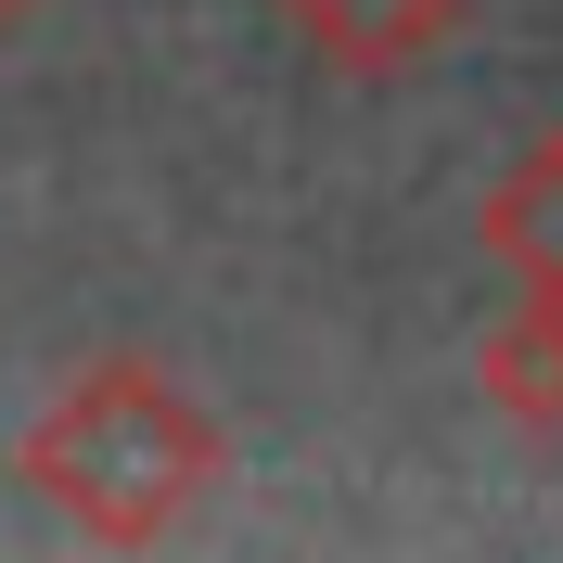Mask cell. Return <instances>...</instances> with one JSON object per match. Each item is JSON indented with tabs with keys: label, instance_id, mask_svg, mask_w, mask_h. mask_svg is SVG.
<instances>
[{
	"label": "cell",
	"instance_id": "5b68a950",
	"mask_svg": "<svg viewBox=\"0 0 563 563\" xmlns=\"http://www.w3.org/2000/svg\"><path fill=\"white\" fill-rule=\"evenodd\" d=\"M26 13H38V0H0V38H13V26H26Z\"/></svg>",
	"mask_w": 563,
	"mask_h": 563
},
{
	"label": "cell",
	"instance_id": "6da1fadb",
	"mask_svg": "<svg viewBox=\"0 0 563 563\" xmlns=\"http://www.w3.org/2000/svg\"><path fill=\"white\" fill-rule=\"evenodd\" d=\"M13 474H26L90 551H154V538H179L206 512V487L231 474V422L179 385L167 358H90V372L26 422Z\"/></svg>",
	"mask_w": 563,
	"mask_h": 563
},
{
	"label": "cell",
	"instance_id": "277c9868",
	"mask_svg": "<svg viewBox=\"0 0 563 563\" xmlns=\"http://www.w3.org/2000/svg\"><path fill=\"white\" fill-rule=\"evenodd\" d=\"M474 372H487V410H499V422L563 435V295H512V308L487 320Z\"/></svg>",
	"mask_w": 563,
	"mask_h": 563
},
{
	"label": "cell",
	"instance_id": "7a4b0ae2",
	"mask_svg": "<svg viewBox=\"0 0 563 563\" xmlns=\"http://www.w3.org/2000/svg\"><path fill=\"white\" fill-rule=\"evenodd\" d=\"M282 26H295V52L333 77H422L435 52H449L461 26H474V0H269Z\"/></svg>",
	"mask_w": 563,
	"mask_h": 563
},
{
	"label": "cell",
	"instance_id": "3957f363",
	"mask_svg": "<svg viewBox=\"0 0 563 563\" xmlns=\"http://www.w3.org/2000/svg\"><path fill=\"white\" fill-rule=\"evenodd\" d=\"M474 244H487V269H512V295H563V129L512 141V167L474 206Z\"/></svg>",
	"mask_w": 563,
	"mask_h": 563
}]
</instances>
